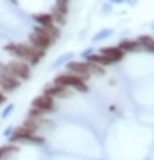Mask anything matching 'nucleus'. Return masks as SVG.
Listing matches in <instances>:
<instances>
[{
  "instance_id": "obj_15",
  "label": "nucleus",
  "mask_w": 154,
  "mask_h": 160,
  "mask_svg": "<svg viewBox=\"0 0 154 160\" xmlns=\"http://www.w3.org/2000/svg\"><path fill=\"white\" fill-rule=\"evenodd\" d=\"M17 150H19V147H17V145H3V147H0V160L7 158L8 155L15 153Z\"/></svg>"
},
{
  "instance_id": "obj_18",
  "label": "nucleus",
  "mask_w": 154,
  "mask_h": 160,
  "mask_svg": "<svg viewBox=\"0 0 154 160\" xmlns=\"http://www.w3.org/2000/svg\"><path fill=\"white\" fill-rule=\"evenodd\" d=\"M72 58H73V53H66V55H63V56L58 58V60L53 63V66H60V64L66 63V61H72Z\"/></svg>"
},
{
  "instance_id": "obj_11",
  "label": "nucleus",
  "mask_w": 154,
  "mask_h": 160,
  "mask_svg": "<svg viewBox=\"0 0 154 160\" xmlns=\"http://www.w3.org/2000/svg\"><path fill=\"white\" fill-rule=\"evenodd\" d=\"M86 61L88 63H93V64H98V66H108V64H114V61L113 60H109L108 56H104V55H91V56H88L86 58Z\"/></svg>"
},
{
  "instance_id": "obj_19",
  "label": "nucleus",
  "mask_w": 154,
  "mask_h": 160,
  "mask_svg": "<svg viewBox=\"0 0 154 160\" xmlns=\"http://www.w3.org/2000/svg\"><path fill=\"white\" fill-rule=\"evenodd\" d=\"M12 111H13V104H8L7 108L3 109V112H2V117L5 119V117H8L10 114H12Z\"/></svg>"
},
{
  "instance_id": "obj_8",
  "label": "nucleus",
  "mask_w": 154,
  "mask_h": 160,
  "mask_svg": "<svg viewBox=\"0 0 154 160\" xmlns=\"http://www.w3.org/2000/svg\"><path fill=\"white\" fill-rule=\"evenodd\" d=\"M45 94H46V96H50V98H66L68 91H66V88H65V86L55 84V82H53L51 86L45 88Z\"/></svg>"
},
{
  "instance_id": "obj_14",
  "label": "nucleus",
  "mask_w": 154,
  "mask_h": 160,
  "mask_svg": "<svg viewBox=\"0 0 154 160\" xmlns=\"http://www.w3.org/2000/svg\"><path fill=\"white\" fill-rule=\"evenodd\" d=\"M138 43L139 46H143L144 50L147 51H154V40L151 37H147V35H143V37L138 38Z\"/></svg>"
},
{
  "instance_id": "obj_17",
  "label": "nucleus",
  "mask_w": 154,
  "mask_h": 160,
  "mask_svg": "<svg viewBox=\"0 0 154 160\" xmlns=\"http://www.w3.org/2000/svg\"><path fill=\"white\" fill-rule=\"evenodd\" d=\"M51 15H53V20L58 22V23H61V25L66 22V18H65V15H66V13H65V12H61V10H58V8H55V12H53Z\"/></svg>"
},
{
  "instance_id": "obj_12",
  "label": "nucleus",
  "mask_w": 154,
  "mask_h": 160,
  "mask_svg": "<svg viewBox=\"0 0 154 160\" xmlns=\"http://www.w3.org/2000/svg\"><path fill=\"white\" fill-rule=\"evenodd\" d=\"M33 20L40 23L41 27H51V23L55 22L53 20V15L51 13H38V15H33Z\"/></svg>"
},
{
  "instance_id": "obj_3",
  "label": "nucleus",
  "mask_w": 154,
  "mask_h": 160,
  "mask_svg": "<svg viewBox=\"0 0 154 160\" xmlns=\"http://www.w3.org/2000/svg\"><path fill=\"white\" fill-rule=\"evenodd\" d=\"M7 66L10 69L12 76H15L17 79H28L30 78V68H28L27 63H23L20 60H13L7 63Z\"/></svg>"
},
{
  "instance_id": "obj_5",
  "label": "nucleus",
  "mask_w": 154,
  "mask_h": 160,
  "mask_svg": "<svg viewBox=\"0 0 154 160\" xmlns=\"http://www.w3.org/2000/svg\"><path fill=\"white\" fill-rule=\"evenodd\" d=\"M32 108L40 109L41 112H50V111H55V101H53V98L43 94V96H38L32 101Z\"/></svg>"
},
{
  "instance_id": "obj_4",
  "label": "nucleus",
  "mask_w": 154,
  "mask_h": 160,
  "mask_svg": "<svg viewBox=\"0 0 154 160\" xmlns=\"http://www.w3.org/2000/svg\"><path fill=\"white\" fill-rule=\"evenodd\" d=\"M68 71L72 74L80 76L81 79H86L91 76V69H93V63H78V61H70L66 64Z\"/></svg>"
},
{
  "instance_id": "obj_7",
  "label": "nucleus",
  "mask_w": 154,
  "mask_h": 160,
  "mask_svg": "<svg viewBox=\"0 0 154 160\" xmlns=\"http://www.w3.org/2000/svg\"><path fill=\"white\" fill-rule=\"evenodd\" d=\"M30 43L32 46H35V48H38V50H46V48H50L51 43H53V40H50L48 37H45V35H40V33H32L30 35Z\"/></svg>"
},
{
  "instance_id": "obj_9",
  "label": "nucleus",
  "mask_w": 154,
  "mask_h": 160,
  "mask_svg": "<svg viewBox=\"0 0 154 160\" xmlns=\"http://www.w3.org/2000/svg\"><path fill=\"white\" fill-rule=\"evenodd\" d=\"M101 55L108 56L109 60H113L114 63H118V61H121V60H123L124 53H123L119 48H114V46H108V48H101Z\"/></svg>"
},
{
  "instance_id": "obj_2",
  "label": "nucleus",
  "mask_w": 154,
  "mask_h": 160,
  "mask_svg": "<svg viewBox=\"0 0 154 160\" xmlns=\"http://www.w3.org/2000/svg\"><path fill=\"white\" fill-rule=\"evenodd\" d=\"M53 82H55V84H61V86H65V88H75V89H78V91H81V92L88 91V86L85 84V79H81L80 76L72 74V73L56 76Z\"/></svg>"
},
{
  "instance_id": "obj_24",
  "label": "nucleus",
  "mask_w": 154,
  "mask_h": 160,
  "mask_svg": "<svg viewBox=\"0 0 154 160\" xmlns=\"http://www.w3.org/2000/svg\"><path fill=\"white\" fill-rule=\"evenodd\" d=\"M126 2H128L129 5H136V2H138V0H126Z\"/></svg>"
},
{
  "instance_id": "obj_20",
  "label": "nucleus",
  "mask_w": 154,
  "mask_h": 160,
  "mask_svg": "<svg viewBox=\"0 0 154 160\" xmlns=\"http://www.w3.org/2000/svg\"><path fill=\"white\" fill-rule=\"evenodd\" d=\"M12 134H13V129H12V127H7V129H5L3 130V135H5V137H12Z\"/></svg>"
},
{
  "instance_id": "obj_22",
  "label": "nucleus",
  "mask_w": 154,
  "mask_h": 160,
  "mask_svg": "<svg viewBox=\"0 0 154 160\" xmlns=\"http://www.w3.org/2000/svg\"><path fill=\"white\" fill-rule=\"evenodd\" d=\"M123 2H124V0H109V3H116V5H119Z\"/></svg>"
},
{
  "instance_id": "obj_25",
  "label": "nucleus",
  "mask_w": 154,
  "mask_h": 160,
  "mask_svg": "<svg viewBox=\"0 0 154 160\" xmlns=\"http://www.w3.org/2000/svg\"><path fill=\"white\" fill-rule=\"evenodd\" d=\"M61 2H65V3H68V0H61Z\"/></svg>"
},
{
  "instance_id": "obj_6",
  "label": "nucleus",
  "mask_w": 154,
  "mask_h": 160,
  "mask_svg": "<svg viewBox=\"0 0 154 160\" xmlns=\"http://www.w3.org/2000/svg\"><path fill=\"white\" fill-rule=\"evenodd\" d=\"M19 86H20V82H19V79H17V78H13L12 74L0 73V88H2L5 92L15 91Z\"/></svg>"
},
{
  "instance_id": "obj_16",
  "label": "nucleus",
  "mask_w": 154,
  "mask_h": 160,
  "mask_svg": "<svg viewBox=\"0 0 154 160\" xmlns=\"http://www.w3.org/2000/svg\"><path fill=\"white\" fill-rule=\"evenodd\" d=\"M111 35H113V30H111V28H104V30H99L96 35H94L93 41H94V43H98V41H103L106 38H109Z\"/></svg>"
},
{
  "instance_id": "obj_23",
  "label": "nucleus",
  "mask_w": 154,
  "mask_h": 160,
  "mask_svg": "<svg viewBox=\"0 0 154 160\" xmlns=\"http://www.w3.org/2000/svg\"><path fill=\"white\" fill-rule=\"evenodd\" d=\"M5 102V96H3V92L0 91V104H3Z\"/></svg>"
},
{
  "instance_id": "obj_1",
  "label": "nucleus",
  "mask_w": 154,
  "mask_h": 160,
  "mask_svg": "<svg viewBox=\"0 0 154 160\" xmlns=\"http://www.w3.org/2000/svg\"><path fill=\"white\" fill-rule=\"evenodd\" d=\"M5 50L10 51L13 56H19L20 60H27L32 64H37L41 56H43V50H38L35 46H28V45H19V43H8L5 46Z\"/></svg>"
},
{
  "instance_id": "obj_21",
  "label": "nucleus",
  "mask_w": 154,
  "mask_h": 160,
  "mask_svg": "<svg viewBox=\"0 0 154 160\" xmlns=\"http://www.w3.org/2000/svg\"><path fill=\"white\" fill-rule=\"evenodd\" d=\"M91 55H93V50H91V48H88V50H85V51L81 53V56L85 58V60H86L88 56H91Z\"/></svg>"
},
{
  "instance_id": "obj_10",
  "label": "nucleus",
  "mask_w": 154,
  "mask_h": 160,
  "mask_svg": "<svg viewBox=\"0 0 154 160\" xmlns=\"http://www.w3.org/2000/svg\"><path fill=\"white\" fill-rule=\"evenodd\" d=\"M35 33H40V35H45V37H48L50 40H56L60 37V30H56L55 27H37L33 28Z\"/></svg>"
},
{
  "instance_id": "obj_13",
  "label": "nucleus",
  "mask_w": 154,
  "mask_h": 160,
  "mask_svg": "<svg viewBox=\"0 0 154 160\" xmlns=\"http://www.w3.org/2000/svg\"><path fill=\"white\" fill-rule=\"evenodd\" d=\"M123 53L124 51H134V50H138L139 48V43L138 41H133V40H123L119 41V46H118Z\"/></svg>"
},
{
  "instance_id": "obj_26",
  "label": "nucleus",
  "mask_w": 154,
  "mask_h": 160,
  "mask_svg": "<svg viewBox=\"0 0 154 160\" xmlns=\"http://www.w3.org/2000/svg\"><path fill=\"white\" fill-rule=\"evenodd\" d=\"M151 27H152V30H154V22H152V25H151Z\"/></svg>"
}]
</instances>
